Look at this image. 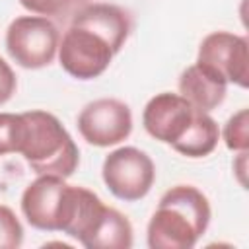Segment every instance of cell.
Returning <instances> with one entry per match:
<instances>
[{
	"mask_svg": "<svg viewBox=\"0 0 249 249\" xmlns=\"http://www.w3.org/2000/svg\"><path fill=\"white\" fill-rule=\"evenodd\" d=\"M74 185L58 175H39L21 193V214L27 224L41 231H62L72 206Z\"/></svg>",
	"mask_w": 249,
	"mask_h": 249,
	"instance_id": "277c9868",
	"label": "cell"
},
{
	"mask_svg": "<svg viewBox=\"0 0 249 249\" xmlns=\"http://www.w3.org/2000/svg\"><path fill=\"white\" fill-rule=\"evenodd\" d=\"M179 95H183L195 109L210 113L224 103L228 82L208 66L195 62L179 76Z\"/></svg>",
	"mask_w": 249,
	"mask_h": 249,
	"instance_id": "8fae6325",
	"label": "cell"
},
{
	"mask_svg": "<svg viewBox=\"0 0 249 249\" xmlns=\"http://www.w3.org/2000/svg\"><path fill=\"white\" fill-rule=\"evenodd\" d=\"M130 247H132V224L123 212H119L113 206H107L95 231L86 243V249H130Z\"/></svg>",
	"mask_w": 249,
	"mask_h": 249,
	"instance_id": "4fadbf2b",
	"label": "cell"
},
{
	"mask_svg": "<svg viewBox=\"0 0 249 249\" xmlns=\"http://www.w3.org/2000/svg\"><path fill=\"white\" fill-rule=\"evenodd\" d=\"M19 4L31 12V14H37V16H60L64 14L72 0H19Z\"/></svg>",
	"mask_w": 249,
	"mask_h": 249,
	"instance_id": "e0dca14e",
	"label": "cell"
},
{
	"mask_svg": "<svg viewBox=\"0 0 249 249\" xmlns=\"http://www.w3.org/2000/svg\"><path fill=\"white\" fill-rule=\"evenodd\" d=\"M74 2H76V4H88L89 0H72V4H74Z\"/></svg>",
	"mask_w": 249,
	"mask_h": 249,
	"instance_id": "d6986e66",
	"label": "cell"
},
{
	"mask_svg": "<svg viewBox=\"0 0 249 249\" xmlns=\"http://www.w3.org/2000/svg\"><path fill=\"white\" fill-rule=\"evenodd\" d=\"M78 130L88 144L97 148L121 144L132 132L130 107L115 97L89 101L78 115Z\"/></svg>",
	"mask_w": 249,
	"mask_h": 249,
	"instance_id": "52a82bcc",
	"label": "cell"
},
{
	"mask_svg": "<svg viewBox=\"0 0 249 249\" xmlns=\"http://www.w3.org/2000/svg\"><path fill=\"white\" fill-rule=\"evenodd\" d=\"M224 142L233 152H247L249 148V111L239 109L231 115L224 126Z\"/></svg>",
	"mask_w": 249,
	"mask_h": 249,
	"instance_id": "5bb4252c",
	"label": "cell"
},
{
	"mask_svg": "<svg viewBox=\"0 0 249 249\" xmlns=\"http://www.w3.org/2000/svg\"><path fill=\"white\" fill-rule=\"evenodd\" d=\"M196 62L220 74L228 84L249 86V43L247 37L230 31H212L200 45Z\"/></svg>",
	"mask_w": 249,
	"mask_h": 249,
	"instance_id": "ba28073f",
	"label": "cell"
},
{
	"mask_svg": "<svg viewBox=\"0 0 249 249\" xmlns=\"http://www.w3.org/2000/svg\"><path fill=\"white\" fill-rule=\"evenodd\" d=\"M218 140H220L218 123L208 113L196 111L189 128L175 144H171V148L187 158H204L216 150Z\"/></svg>",
	"mask_w": 249,
	"mask_h": 249,
	"instance_id": "7c38bea8",
	"label": "cell"
},
{
	"mask_svg": "<svg viewBox=\"0 0 249 249\" xmlns=\"http://www.w3.org/2000/svg\"><path fill=\"white\" fill-rule=\"evenodd\" d=\"M16 88H18L16 74H14L12 66L0 56V105L8 103L12 99V95L16 93Z\"/></svg>",
	"mask_w": 249,
	"mask_h": 249,
	"instance_id": "ac0fdd59",
	"label": "cell"
},
{
	"mask_svg": "<svg viewBox=\"0 0 249 249\" xmlns=\"http://www.w3.org/2000/svg\"><path fill=\"white\" fill-rule=\"evenodd\" d=\"M101 177L113 196L134 202L150 193L156 181V165L146 152L134 146H123L103 160Z\"/></svg>",
	"mask_w": 249,
	"mask_h": 249,
	"instance_id": "5b68a950",
	"label": "cell"
},
{
	"mask_svg": "<svg viewBox=\"0 0 249 249\" xmlns=\"http://www.w3.org/2000/svg\"><path fill=\"white\" fill-rule=\"evenodd\" d=\"M23 138V117L21 113H0V156L19 152Z\"/></svg>",
	"mask_w": 249,
	"mask_h": 249,
	"instance_id": "9a60e30c",
	"label": "cell"
},
{
	"mask_svg": "<svg viewBox=\"0 0 249 249\" xmlns=\"http://www.w3.org/2000/svg\"><path fill=\"white\" fill-rule=\"evenodd\" d=\"M70 25L86 27V29L97 33L111 45L115 54L124 47V43L132 31L130 14L124 8H121L117 4H107V2L84 4L74 14Z\"/></svg>",
	"mask_w": 249,
	"mask_h": 249,
	"instance_id": "30bf717a",
	"label": "cell"
},
{
	"mask_svg": "<svg viewBox=\"0 0 249 249\" xmlns=\"http://www.w3.org/2000/svg\"><path fill=\"white\" fill-rule=\"evenodd\" d=\"M196 111L198 109H195L183 95L163 91L146 103L142 111V124L152 138L171 146L189 128Z\"/></svg>",
	"mask_w": 249,
	"mask_h": 249,
	"instance_id": "9c48e42d",
	"label": "cell"
},
{
	"mask_svg": "<svg viewBox=\"0 0 249 249\" xmlns=\"http://www.w3.org/2000/svg\"><path fill=\"white\" fill-rule=\"evenodd\" d=\"M23 243V226L16 212L0 204V249H18Z\"/></svg>",
	"mask_w": 249,
	"mask_h": 249,
	"instance_id": "2e32d148",
	"label": "cell"
},
{
	"mask_svg": "<svg viewBox=\"0 0 249 249\" xmlns=\"http://www.w3.org/2000/svg\"><path fill=\"white\" fill-rule=\"evenodd\" d=\"M113 56L111 45L86 27L70 25L58 43V62L76 80L99 78L109 68Z\"/></svg>",
	"mask_w": 249,
	"mask_h": 249,
	"instance_id": "8992f818",
	"label": "cell"
},
{
	"mask_svg": "<svg viewBox=\"0 0 249 249\" xmlns=\"http://www.w3.org/2000/svg\"><path fill=\"white\" fill-rule=\"evenodd\" d=\"M60 33L45 16H19L6 29V51L10 58L27 70L49 66L58 53Z\"/></svg>",
	"mask_w": 249,
	"mask_h": 249,
	"instance_id": "3957f363",
	"label": "cell"
},
{
	"mask_svg": "<svg viewBox=\"0 0 249 249\" xmlns=\"http://www.w3.org/2000/svg\"><path fill=\"white\" fill-rule=\"evenodd\" d=\"M23 138L19 152L37 175L70 177L80 163V150L62 123L49 111L21 113Z\"/></svg>",
	"mask_w": 249,
	"mask_h": 249,
	"instance_id": "7a4b0ae2",
	"label": "cell"
},
{
	"mask_svg": "<svg viewBox=\"0 0 249 249\" xmlns=\"http://www.w3.org/2000/svg\"><path fill=\"white\" fill-rule=\"evenodd\" d=\"M210 202L193 185H175L160 198L146 230L150 249H191L208 230Z\"/></svg>",
	"mask_w": 249,
	"mask_h": 249,
	"instance_id": "6da1fadb",
	"label": "cell"
}]
</instances>
